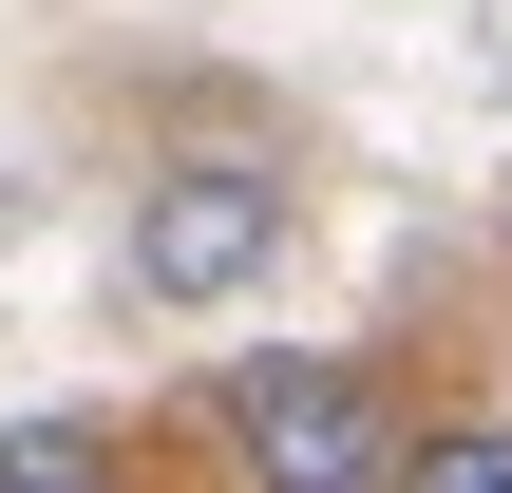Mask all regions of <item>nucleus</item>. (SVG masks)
I'll use <instances>...</instances> for the list:
<instances>
[{
	"label": "nucleus",
	"instance_id": "f257e3e1",
	"mask_svg": "<svg viewBox=\"0 0 512 493\" xmlns=\"http://www.w3.org/2000/svg\"><path fill=\"white\" fill-rule=\"evenodd\" d=\"M209 437H228L247 493H399V456H418V418H399L342 342H247V361L209 380Z\"/></svg>",
	"mask_w": 512,
	"mask_h": 493
},
{
	"label": "nucleus",
	"instance_id": "f03ea898",
	"mask_svg": "<svg viewBox=\"0 0 512 493\" xmlns=\"http://www.w3.org/2000/svg\"><path fill=\"white\" fill-rule=\"evenodd\" d=\"M304 247V190L266 171V152H152L133 171V304H171V323H209V304H247L266 266Z\"/></svg>",
	"mask_w": 512,
	"mask_h": 493
},
{
	"label": "nucleus",
	"instance_id": "7ed1b4c3",
	"mask_svg": "<svg viewBox=\"0 0 512 493\" xmlns=\"http://www.w3.org/2000/svg\"><path fill=\"white\" fill-rule=\"evenodd\" d=\"M0 493H133L114 418H0Z\"/></svg>",
	"mask_w": 512,
	"mask_h": 493
},
{
	"label": "nucleus",
	"instance_id": "20e7f679",
	"mask_svg": "<svg viewBox=\"0 0 512 493\" xmlns=\"http://www.w3.org/2000/svg\"><path fill=\"white\" fill-rule=\"evenodd\" d=\"M399 493H512V418H418Z\"/></svg>",
	"mask_w": 512,
	"mask_h": 493
}]
</instances>
